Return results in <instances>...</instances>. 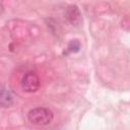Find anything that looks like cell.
<instances>
[{
    "label": "cell",
    "instance_id": "6da1fadb",
    "mask_svg": "<svg viewBox=\"0 0 130 130\" xmlns=\"http://www.w3.org/2000/svg\"><path fill=\"white\" fill-rule=\"evenodd\" d=\"M29 122L37 126L49 125L53 120V113L51 110L43 107H38L30 110L27 114Z\"/></svg>",
    "mask_w": 130,
    "mask_h": 130
},
{
    "label": "cell",
    "instance_id": "7a4b0ae2",
    "mask_svg": "<svg viewBox=\"0 0 130 130\" xmlns=\"http://www.w3.org/2000/svg\"><path fill=\"white\" fill-rule=\"evenodd\" d=\"M21 87L26 92H35L40 87V78L35 72H27L22 80H21Z\"/></svg>",
    "mask_w": 130,
    "mask_h": 130
},
{
    "label": "cell",
    "instance_id": "3957f363",
    "mask_svg": "<svg viewBox=\"0 0 130 130\" xmlns=\"http://www.w3.org/2000/svg\"><path fill=\"white\" fill-rule=\"evenodd\" d=\"M80 12L78 10V8L75 6V5H70L66 11V17L69 19V21L71 23H74V24H77L81 17H80Z\"/></svg>",
    "mask_w": 130,
    "mask_h": 130
},
{
    "label": "cell",
    "instance_id": "277c9868",
    "mask_svg": "<svg viewBox=\"0 0 130 130\" xmlns=\"http://www.w3.org/2000/svg\"><path fill=\"white\" fill-rule=\"evenodd\" d=\"M13 104V96L11 92L7 89L0 90V107L8 108Z\"/></svg>",
    "mask_w": 130,
    "mask_h": 130
},
{
    "label": "cell",
    "instance_id": "5b68a950",
    "mask_svg": "<svg viewBox=\"0 0 130 130\" xmlns=\"http://www.w3.org/2000/svg\"><path fill=\"white\" fill-rule=\"evenodd\" d=\"M79 49H80V44H79V42H78L77 40H73V41H71V42L69 43L68 48H67V51H68V52H72V53H76V52L79 51Z\"/></svg>",
    "mask_w": 130,
    "mask_h": 130
}]
</instances>
